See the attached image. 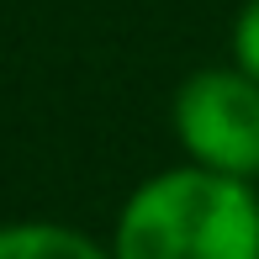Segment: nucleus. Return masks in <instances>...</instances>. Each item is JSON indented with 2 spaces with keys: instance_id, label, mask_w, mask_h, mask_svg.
I'll list each match as a JSON object with an SVG mask.
<instances>
[{
  "instance_id": "nucleus-1",
  "label": "nucleus",
  "mask_w": 259,
  "mask_h": 259,
  "mask_svg": "<svg viewBox=\"0 0 259 259\" xmlns=\"http://www.w3.org/2000/svg\"><path fill=\"white\" fill-rule=\"evenodd\" d=\"M106 249L111 259H259V185L180 159L127 191Z\"/></svg>"
},
{
  "instance_id": "nucleus-2",
  "label": "nucleus",
  "mask_w": 259,
  "mask_h": 259,
  "mask_svg": "<svg viewBox=\"0 0 259 259\" xmlns=\"http://www.w3.org/2000/svg\"><path fill=\"white\" fill-rule=\"evenodd\" d=\"M169 127L185 164L259 180V79L238 64H206L175 85Z\"/></svg>"
},
{
  "instance_id": "nucleus-3",
  "label": "nucleus",
  "mask_w": 259,
  "mask_h": 259,
  "mask_svg": "<svg viewBox=\"0 0 259 259\" xmlns=\"http://www.w3.org/2000/svg\"><path fill=\"white\" fill-rule=\"evenodd\" d=\"M0 259H111V249L90 238L85 228L27 217V222H0Z\"/></svg>"
},
{
  "instance_id": "nucleus-4",
  "label": "nucleus",
  "mask_w": 259,
  "mask_h": 259,
  "mask_svg": "<svg viewBox=\"0 0 259 259\" xmlns=\"http://www.w3.org/2000/svg\"><path fill=\"white\" fill-rule=\"evenodd\" d=\"M228 48H233V64H238L243 74L259 79V0H243V6H238Z\"/></svg>"
}]
</instances>
